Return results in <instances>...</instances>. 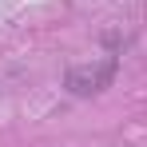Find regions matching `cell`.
Returning <instances> with one entry per match:
<instances>
[{"label": "cell", "instance_id": "cell-1", "mask_svg": "<svg viewBox=\"0 0 147 147\" xmlns=\"http://www.w3.org/2000/svg\"><path fill=\"white\" fill-rule=\"evenodd\" d=\"M115 76V60H99V64H84V68H72L68 72V88L76 96H92L99 88H107Z\"/></svg>", "mask_w": 147, "mask_h": 147}]
</instances>
